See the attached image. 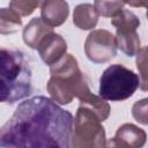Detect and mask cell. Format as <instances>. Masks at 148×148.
I'll return each mask as SVG.
<instances>
[{
    "label": "cell",
    "mask_w": 148,
    "mask_h": 148,
    "mask_svg": "<svg viewBox=\"0 0 148 148\" xmlns=\"http://www.w3.org/2000/svg\"><path fill=\"white\" fill-rule=\"evenodd\" d=\"M73 114L45 96L23 101L0 130L1 148H69Z\"/></svg>",
    "instance_id": "cell-1"
},
{
    "label": "cell",
    "mask_w": 148,
    "mask_h": 148,
    "mask_svg": "<svg viewBox=\"0 0 148 148\" xmlns=\"http://www.w3.org/2000/svg\"><path fill=\"white\" fill-rule=\"evenodd\" d=\"M50 73L47 91L51 98L59 104H69L74 97L81 101L91 92L87 76L80 71L79 64L72 54H65L50 66Z\"/></svg>",
    "instance_id": "cell-2"
},
{
    "label": "cell",
    "mask_w": 148,
    "mask_h": 148,
    "mask_svg": "<svg viewBox=\"0 0 148 148\" xmlns=\"http://www.w3.org/2000/svg\"><path fill=\"white\" fill-rule=\"evenodd\" d=\"M32 91L31 69L24 54L14 47H1V102L13 104Z\"/></svg>",
    "instance_id": "cell-3"
},
{
    "label": "cell",
    "mask_w": 148,
    "mask_h": 148,
    "mask_svg": "<svg viewBox=\"0 0 148 148\" xmlns=\"http://www.w3.org/2000/svg\"><path fill=\"white\" fill-rule=\"evenodd\" d=\"M140 87V77L124 65L109 66L99 79L98 94L105 101H125Z\"/></svg>",
    "instance_id": "cell-4"
},
{
    "label": "cell",
    "mask_w": 148,
    "mask_h": 148,
    "mask_svg": "<svg viewBox=\"0 0 148 148\" xmlns=\"http://www.w3.org/2000/svg\"><path fill=\"white\" fill-rule=\"evenodd\" d=\"M105 146L106 136L101 118L91 109L80 104L74 120L72 147L92 148Z\"/></svg>",
    "instance_id": "cell-5"
},
{
    "label": "cell",
    "mask_w": 148,
    "mask_h": 148,
    "mask_svg": "<svg viewBox=\"0 0 148 148\" xmlns=\"http://www.w3.org/2000/svg\"><path fill=\"white\" fill-rule=\"evenodd\" d=\"M117 39L108 30L91 31L84 43L87 58L95 64H104L117 54Z\"/></svg>",
    "instance_id": "cell-6"
},
{
    "label": "cell",
    "mask_w": 148,
    "mask_h": 148,
    "mask_svg": "<svg viewBox=\"0 0 148 148\" xmlns=\"http://www.w3.org/2000/svg\"><path fill=\"white\" fill-rule=\"evenodd\" d=\"M37 50L42 60L46 65L52 66L66 54L67 44L60 35L51 31L42 39Z\"/></svg>",
    "instance_id": "cell-7"
},
{
    "label": "cell",
    "mask_w": 148,
    "mask_h": 148,
    "mask_svg": "<svg viewBox=\"0 0 148 148\" xmlns=\"http://www.w3.org/2000/svg\"><path fill=\"white\" fill-rule=\"evenodd\" d=\"M146 132L133 125V124H124L121 125L113 139L110 141L111 147H125V148H139L146 143Z\"/></svg>",
    "instance_id": "cell-8"
},
{
    "label": "cell",
    "mask_w": 148,
    "mask_h": 148,
    "mask_svg": "<svg viewBox=\"0 0 148 148\" xmlns=\"http://www.w3.org/2000/svg\"><path fill=\"white\" fill-rule=\"evenodd\" d=\"M69 14V7L66 0H45L42 5V20L51 28L61 25Z\"/></svg>",
    "instance_id": "cell-9"
},
{
    "label": "cell",
    "mask_w": 148,
    "mask_h": 148,
    "mask_svg": "<svg viewBox=\"0 0 148 148\" xmlns=\"http://www.w3.org/2000/svg\"><path fill=\"white\" fill-rule=\"evenodd\" d=\"M51 31H52V28L49 24H46L42 20V17L40 18L35 17L24 28V30H23V40L28 46H30L31 49L37 50L42 39Z\"/></svg>",
    "instance_id": "cell-10"
},
{
    "label": "cell",
    "mask_w": 148,
    "mask_h": 148,
    "mask_svg": "<svg viewBox=\"0 0 148 148\" xmlns=\"http://www.w3.org/2000/svg\"><path fill=\"white\" fill-rule=\"evenodd\" d=\"M98 13L95 6L90 3L77 5L73 13V23L82 30H89L96 27L98 21Z\"/></svg>",
    "instance_id": "cell-11"
},
{
    "label": "cell",
    "mask_w": 148,
    "mask_h": 148,
    "mask_svg": "<svg viewBox=\"0 0 148 148\" xmlns=\"http://www.w3.org/2000/svg\"><path fill=\"white\" fill-rule=\"evenodd\" d=\"M111 23L116 27L117 34L136 31V29L140 25V21L138 16L133 12L124 8L111 17Z\"/></svg>",
    "instance_id": "cell-12"
},
{
    "label": "cell",
    "mask_w": 148,
    "mask_h": 148,
    "mask_svg": "<svg viewBox=\"0 0 148 148\" xmlns=\"http://www.w3.org/2000/svg\"><path fill=\"white\" fill-rule=\"evenodd\" d=\"M118 47L127 56L134 57L141 50V42L136 31L126 32V34H117L116 36Z\"/></svg>",
    "instance_id": "cell-13"
},
{
    "label": "cell",
    "mask_w": 148,
    "mask_h": 148,
    "mask_svg": "<svg viewBox=\"0 0 148 148\" xmlns=\"http://www.w3.org/2000/svg\"><path fill=\"white\" fill-rule=\"evenodd\" d=\"M22 25L21 15L14 12L10 8L1 9V18H0V31L2 35L12 34L17 31V29Z\"/></svg>",
    "instance_id": "cell-14"
},
{
    "label": "cell",
    "mask_w": 148,
    "mask_h": 148,
    "mask_svg": "<svg viewBox=\"0 0 148 148\" xmlns=\"http://www.w3.org/2000/svg\"><path fill=\"white\" fill-rule=\"evenodd\" d=\"M80 104H82V105L91 109L94 112H96L102 121L108 119V117L110 114V106H109V104L99 95L97 96V95H94V94L90 92L87 97H84L83 99L80 101Z\"/></svg>",
    "instance_id": "cell-15"
},
{
    "label": "cell",
    "mask_w": 148,
    "mask_h": 148,
    "mask_svg": "<svg viewBox=\"0 0 148 148\" xmlns=\"http://www.w3.org/2000/svg\"><path fill=\"white\" fill-rule=\"evenodd\" d=\"M124 0H95V8L97 13L105 17H112L124 8Z\"/></svg>",
    "instance_id": "cell-16"
},
{
    "label": "cell",
    "mask_w": 148,
    "mask_h": 148,
    "mask_svg": "<svg viewBox=\"0 0 148 148\" xmlns=\"http://www.w3.org/2000/svg\"><path fill=\"white\" fill-rule=\"evenodd\" d=\"M136 67L140 74V88L148 91V46L141 49L136 54Z\"/></svg>",
    "instance_id": "cell-17"
},
{
    "label": "cell",
    "mask_w": 148,
    "mask_h": 148,
    "mask_svg": "<svg viewBox=\"0 0 148 148\" xmlns=\"http://www.w3.org/2000/svg\"><path fill=\"white\" fill-rule=\"evenodd\" d=\"M45 0H10L9 8L21 16H29Z\"/></svg>",
    "instance_id": "cell-18"
},
{
    "label": "cell",
    "mask_w": 148,
    "mask_h": 148,
    "mask_svg": "<svg viewBox=\"0 0 148 148\" xmlns=\"http://www.w3.org/2000/svg\"><path fill=\"white\" fill-rule=\"evenodd\" d=\"M132 114L138 123L148 125V97L134 103L132 106Z\"/></svg>",
    "instance_id": "cell-19"
},
{
    "label": "cell",
    "mask_w": 148,
    "mask_h": 148,
    "mask_svg": "<svg viewBox=\"0 0 148 148\" xmlns=\"http://www.w3.org/2000/svg\"><path fill=\"white\" fill-rule=\"evenodd\" d=\"M125 3L132 7H147L148 8V0H124Z\"/></svg>",
    "instance_id": "cell-20"
},
{
    "label": "cell",
    "mask_w": 148,
    "mask_h": 148,
    "mask_svg": "<svg viewBox=\"0 0 148 148\" xmlns=\"http://www.w3.org/2000/svg\"><path fill=\"white\" fill-rule=\"evenodd\" d=\"M146 15H147V18H148V8H147V13H146Z\"/></svg>",
    "instance_id": "cell-21"
}]
</instances>
